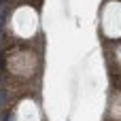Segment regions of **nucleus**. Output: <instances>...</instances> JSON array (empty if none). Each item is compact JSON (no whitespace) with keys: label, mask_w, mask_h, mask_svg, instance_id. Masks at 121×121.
<instances>
[{"label":"nucleus","mask_w":121,"mask_h":121,"mask_svg":"<svg viewBox=\"0 0 121 121\" xmlns=\"http://www.w3.org/2000/svg\"><path fill=\"white\" fill-rule=\"evenodd\" d=\"M4 68V57H2V53H0V70Z\"/></svg>","instance_id":"f03ea898"},{"label":"nucleus","mask_w":121,"mask_h":121,"mask_svg":"<svg viewBox=\"0 0 121 121\" xmlns=\"http://www.w3.org/2000/svg\"><path fill=\"white\" fill-rule=\"evenodd\" d=\"M6 102H9V91H6L4 87H0V108H4Z\"/></svg>","instance_id":"f257e3e1"}]
</instances>
